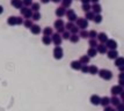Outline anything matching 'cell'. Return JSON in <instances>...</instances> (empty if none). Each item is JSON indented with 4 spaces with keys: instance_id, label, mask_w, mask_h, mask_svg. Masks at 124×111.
Instances as JSON below:
<instances>
[{
    "instance_id": "obj_1",
    "label": "cell",
    "mask_w": 124,
    "mask_h": 111,
    "mask_svg": "<svg viewBox=\"0 0 124 111\" xmlns=\"http://www.w3.org/2000/svg\"><path fill=\"white\" fill-rule=\"evenodd\" d=\"M99 76H100L101 79L106 80V81H109V80L113 79V72L107 68H102L99 71Z\"/></svg>"
},
{
    "instance_id": "obj_2",
    "label": "cell",
    "mask_w": 124,
    "mask_h": 111,
    "mask_svg": "<svg viewBox=\"0 0 124 111\" xmlns=\"http://www.w3.org/2000/svg\"><path fill=\"white\" fill-rule=\"evenodd\" d=\"M54 28H56L57 32L62 35V34L65 31V23H64V21H63L62 19H57V20L54 22Z\"/></svg>"
},
{
    "instance_id": "obj_3",
    "label": "cell",
    "mask_w": 124,
    "mask_h": 111,
    "mask_svg": "<svg viewBox=\"0 0 124 111\" xmlns=\"http://www.w3.org/2000/svg\"><path fill=\"white\" fill-rule=\"evenodd\" d=\"M52 54H54V58L56 60H60L64 56V50L62 46H54V51H52Z\"/></svg>"
},
{
    "instance_id": "obj_4",
    "label": "cell",
    "mask_w": 124,
    "mask_h": 111,
    "mask_svg": "<svg viewBox=\"0 0 124 111\" xmlns=\"http://www.w3.org/2000/svg\"><path fill=\"white\" fill-rule=\"evenodd\" d=\"M76 23H77V27L79 29H81V30H86V28H88V21L85 17H78Z\"/></svg>"
},
{
    "instance_id": "obj_5",
    "label": "cell",
    "mask_w": 124,
    "mask_h": 111,
    "mask_svg": "<svg viewBox=\"0 0 124 111\" xmlns=\"http://www.w3.org/2000/svg\"><path fill=\"white\" fill-rule=\"evenodd\" d=\"M20 12H21V15L23 16L26 20H28V19H31L32 14H34V12H32L30 8H28V7H22L21 9H20Z\"/></svg>"
},
{
    "instance_id": "obj_6",
    "label": "cell",
    "mask_w": 124,
    "mask_h": 111,
    "mask_svg": "<svg viewBox=\"0 0 124 111\" xmlns=\"http://www.w3.org/2000/svg\"><path fill=\"white\" fill-rule=\"evenodd\" d=\"M66 17H67V20H69V22H77V20H78V16H77L76 12L73 11V9H67L66 11Z\"/></svg>"
},
{
    "instance_id": "obj_7",
    "label": "cell",
    "mask_w": 124,
    "mask_h": 111,
    "mask_svg": "<svg viewBox=\"0 0 124 111\" xmlns=\"http://www.w3.org/2000/svg\"><path fill=\"white\" fill-rule=\"evenodd\" d=\"M51 39H52V43L54 44V46H60V44H62V42H63L62 35L58 34V32L54 34V35L51 36Z\"/></svg>"
},
{
    "instance_id": "obj_8",
    "label": "cell",
    "mask_w": 124,
    "mask_h": 111,
    "mask_svg": "<svg viewBox=\"0 0 124 111\" xmlns=\"http://www.w3.org/2000/svg\"><path fill=\"white\" fill-rule=\"evenodd\" d=\"M123 87H121L119 85H116V86H113L111 89H110V93L113 94V96H118L123 93Z\"/></svg>"
},
{
    "instance_id": "obj_9",
    "label": "cell",
    "mask_w": 124,
    "mask_h": 111,
    "mask_svg": "<svg viewBox=\"0 0 124 111\" xmlns=\"http://www.w3.org/2000/svg\"><path fill=\"white\" fill-rule=\"evenodd\" d=\"M96 39H99V42L101 43V44H106L109 38H108V35H107L106 32H99Z\"/></svg>"
},
{
    "instance_id": "obj_10",
    "label": "cell",
    "mask_w": 124,
    "mask_h": 111,
    "mask_svg": "<svg viewBox=\"0 0 124 111\" xmlns=\"http://www.w3.org/2000/svg\"><path fill=\"white\" fill-rule=\"evenodd\" d=\"M89 102L92 103L93 105H100V103H101V97L96 94H94V95L91 96V98H89Z\"/></svg>"
},
{
    "instance_id": "obj_11",
    "label": "cell",
    "mask_w": 124,
    "mask_h": 111,
    "mask_svg": "<svg viewBox=\"0 0 124 111\" xmlns=\"http://www.w3.org/2000/svg\"><path fill=\"white\" fill-rule=\"evenodd\" d=\"M106 46L108 48V50H117V42L115 39H108L106 43Z\"/></svg>"
},
{
    "instance_id": "obj_12",
    "label": "cell",
    "mask_w": 124,
    "mask_h": 111,
    "mask_svg": "<svg viewBox=\"0 0 124 111\" xmlns=\"http://www.w3.org/2000/svg\"><path fill=\"white\" fill-rule=\"evenodd\" d=\"M107 57H108V59L116 60V59L118 58V51H117V50H108Z\"/></svg>"
},
{
    "instance_id": "obj_13",
    "label": "cell",
    "mask_w": 124,
    "mask_h": 111,
    "mask_svg": "<svg viewBox=\"0 0 124 111\" xmlns=\"http://www.w3.org/2000/svg\"><path fill=\"white\" fill-rule=\"evenodd\" d=\"M70 66H71V68L74 69V71H80L81 67H82V64L79 60H73V61H71Z\"/></svg>"
},
{
    "instance_id": "obj_14",
    "label": "cell",
    "mask_w": 124,
    "mask_h": 111,
    "mask_svg": "<svg viewBox=\"0 0 124 111\" xmlns=\"http://www.w3.org/2000/svg\"><path fill=\"white\" fill-rule=\"evenodd\" d=\"M92 12L95 14V15H96V14H101V12H102V6L100 5V4H93Z\"/></svg>"
},
{
    "instance_id": "obj_15",
    "label": "cell",
    "mask_w": 124,
    "mask_h": 111,
    "mask_svg": "<svg viewBox=\"0 0 124 111\" xmlns=\"http://www.w3.org/2000/svg\"><path fill=\"white\" fill-rule=\"evenodd\" d=\"M66 8H64L63 6H60V7H58L57 9H56V15L58 16V17H63V16L66 15Z\"/></svg>"
},
{
    "instance_id": "obj_16",
    "label": "cell",
    "mask_w": 124,
    "mask_h": 111,
    "mask_svg": "<svg viewBox=\"0 0 124 111\" xmlns=\"http://www.w3.org/2000/svg\"><path fill=\"white\" fill-rule=\"evenodd\" d=\"M96 50H97V52L101 53V54H104V53L108 52V48L106 46V44H101V43L96 46Z\"/></svg>"
},
{
    "instance_id": "obj_17",
    "label": "cell",
    "mask_w": 124,
    "mask_h": 111,
    "mask_svg": "<svg viewBox=\"0 0 124 111\" xmlns=\"http://www.w3.org/2000/svg\"><path fill=\"white\" fill-rule=\"evenodd\" d=\"M11 5L13 7H15V8L21 9L22 7H23V1L22 0H11Z\"/></svg>"
},
{
    "instance_id": "obj_18",
    "label": "cell",
    "mask_w": 124,
    "mask_h": 111,
    "mask_svg": "<svg viewBox=\"0 0 124 111\" xmlns=\"http://www.w3.org/2000/svg\"><path fill=\"white\" fill-rule=\"evenodd\" d=\"M30 31H31L32 35H38V34L42 32V29H41V27L38 26V24H34V26L30 28Z\"/></svg>"
},
{
    "instance_id": "obj_19",
    "label": "cell",
    "mask_w": 124,
    "mask_h": 111,
    "mask_svg": "<svg viewBox=\"0 0 124 111\" xmlns=\"http://www.w3.org/2000/svg\"><path fill=\"white\" fill-rule=\"evenodd\" d=\"M97 54V50L96 48H89L87 50V56L89 57V58H94V57H96Z\"/></svg>"
},
{
    "instance_id": "obj_20",
    "label": "cell",
    "mask_w": 124,
    "mask_h": 111,
    "mask_svg": "<svg viewBox=\"0 0 124 111\" xmlns=\"http://www.w3.org/2000/svg\"><path fill=\"white\" fill-rule=\"evenodd\" d=\"M110 104V97L108 96H103L101 97V103H100V105H102L103 108H106V106H108Z\"/></svg>"
},
{
    "instance_id": "obj_21",
    "label": "cell",
    "mask_w": 124,
    "mask_h": 111,
    "mask_svg": "<svg viewBox=\"0 0 124 111\" xmlns=\"http://www.w3.org/2000/svg\"><path fill=\"white\" fill-rule=\"evenodd\" d=\"M42 32H43L44 36H52L54 35V30H52V28L51 27H45L43 30H42Z\"/></svg>"
},
{
    "instance_id": "obj_22",
    "label": "cell",
    "mask_w": 124,
    "mask_h": 111,
    "mask_svg": "<svg viewBox=\"0 0 124 111\" xmlns=\"http://www.w3.org/2000/svg\"><path fill=\"white\" fill-rule=\"evenodd\" d=\"M110 103H111V104L116 108V106H118L122 102H121V98H118L117 96H113V97L110 98Z\"/></svg>"
},
{
    "instance_id": "obj_23",
    "label": "cell",
    "mask_w": 124,
    "mask_h": 111,
    "mask_svg": "<svg viewBox=\"0 0 124 111\" xmlns=\"http://www.w3.org/2000/svg\"><path fill=\"white\" fill-rule=\"evenodd\" d=\"M89 60H91V58H89L87 54H84V56H81L80 58H79V61H80L82 65H88V64H89Z\"/></svg>"
},
{
    "instance_id": "obj_24",
    "label": "cell",
    "mask_w": 124,
    "mask_h": 111,
    "mask_svg": "<svg viewBox=\"0 0 124 111\" xmlns=\"http://www.w3.org/2000/svg\"><path fill=\"white\" fill-rule=\"evenodd\" d=\"M115 66L118 68V67H122L124 66V57H118V58L115 60Z\"/></svg>"
},
{
    "instance_id": "obj_25",
    "label": "cell",
    "mask_w": 124,
    "mask_h": 111,
    "mask_svg": "<svg viewBox=\"0 0 124 111\" xmlns=\"http://www.w3.org/2000/svg\"><path fill=\"white\" fill-rule=\"evenodd\" d=\"M99 71H100V69L97 68L96 65H91V66H89V72H88V73L92 74V75H95V74H99Z\"/></svg>"
},
{
    "instance_id": "obj_26",
    "label": "cell",
    "mask_w": 124,
    "mask_h": 111,
    "mask_svg": "<svg viewBox=\"0 0 124 111\" xmlns=\"http://www.w3.org/2000/svg\"><path fill=\"white\" fill-rule=\"evenodd\" d=\"M42 43H43L44 45H50L52 43V39H51L50 36H43L42 37Z\"/></svg>"
},
{
    "instance_id": "obj_27",
    "label": "cell",
    "mask_w": 124,
    "mask_h": 111,
    "mask_svg": "<svg viewBox=\"0 0 124 111\" xmlns=\"http://www.w3.org/2000/svg\"><path fill=\"white\" fill-rule=\"evenodd\" d=\"M39 8H41V4H38V2H32V5L30 6V9L34 13L35 12H39Z\"/></svg>"
},
{
    "instance_id": "obj_28",
    "label": "cell",
    "mask_w": 124,
    "mask_h": 111,
    "mask_svg": "<svg viewBox=\"0 0 124 111\" xmlns=\"http://www.w3.org/2000/svg\"><path fill=\"white\" fill-rule=\"evenodd\" d=\"M69 41H70L71 43H73V44H76V43H78L80 41V36H79V35H71Z\"/></svg>"
},
{
    "instance_id": "obj_29",
    "label": "cell",
    "mask_w": 124,
    "mask_h": 111,
    "mask_svg": "<svg viewBox=\"0 0 124 111\" xmlns=\"http://www.w3.org/2000/svg\"><path fill=\"white\" fill-rule=\"evenodd\" d=\"M81 9L85 12V13H88V12L92 11V6H91V4H82Z\"/></svg>"
},
{
    "instance_id": "obj_30",
    "label": "cell",
    "mask_w": 124,
    "mask_h": 111,
    "mask_svg": "<svg viewBox=\"0 0 124 111\" xmlns=\"http://www.w3.org/2000/svg\"><path fill=\"white\" fill-rule=\"evenodd\" d=\"M94 17H95V14H94L92 11L88 12V13H86V15H85V19H86L87 21H93V20H94Z\"/></svg>"
},
{
    "instance_id": "obj_31",
    "label": "cell",
    "mask_w": 124,
    "mask_h": 111,
    "mask_svg": "<svg viewBox=\"0 0 124 111\" xmlns=\"http://www.w3.org/2000/svg\"><path fill=\"white\" fill-rule=\"evenodd\" d=\"M7 23L9 26H16V16H9L7 19Z\"/></svg>"
},
{
    "instance_id": "obj_32",
    "label": "cell",
    "mask_w": 124,
    "mask_h": 111,
    "mask_svg": "<svg viewBox=\"0 0 124 111\" xmlns=\"http://www.w3.org/2000/svg\"><path fill=\"white\" fill-rule=\"evenodd\" d=\"M72 1L73 0H62V6L64 8H69L71 5H72Z\"/></svg>"
},
{
    "instance_id": "obj_33",
    "label": "cell",
    "mask_w": 124,
    "mask_h": 111,
    "mask_svg": "<svg viewBox=\"0 0 124 111\" xmlns=\"http://www.w3.org/2000/svg\"><path fill=\"white\" fill-rule=\"evenodd\" d=\"M41 17H42L41 13H39V12H35V13L32 14L31 20H32V21H38V20H41Z\"/></svg>"
},
{
    "instance_id": "obj_34",
    "label": "cell",
    "mask_w": 124,
    "mask_h": 111,
    "mask_svg": "<svg viewBox=\"0 0 124 111\" xmlns=\"http://www.w3.org/2000/svg\"><path fill=\"white\" fill-rule=\"evenodd\" d=\"M79 36H80V38H89V31L81 30V31L79 32Z\"/></svg>"
},
{
    "instance_id": "obj_35",
    "label": "cell",
    "mask_w": 124,
    "mask_h": 111,
    "mask_svg": "<svg viewBox=\"0 0 124 111\" xmlns=\"http://www.w3.org/2000/svg\"><path fill=\"white\" fill-rule=\"evenodd\" d=\"M88 45H89V48H96L99 43L96 39H88Z\"/></svg>"
},
{
    "instance_id": "obj_36",
    "label": "cell",
    "mask_w": 124,
    "mask_h": 111,
    "mask_svg": "<svg viewBox=\"0 0 124 111\" xmlns=\"http://www.w3.org/2000/svg\"><path fill=\"white\" fill-rule=\"evenodd\" d=\"M23 26L26 27V28H31L32 26H34V23H32L31 21V19H28V20H24V22H23Z\"/></svg>"
},
{
    "instance_id": "obj_37",
    "label": "cell",
    "mask_w": 124,
    "mask_h": 111,
    "mask_svg": "<svg viewBox=\"0 0 124 111\" xmlns=\"http://www.w3.org/2000/svg\"><path fill=\"white\" fill-rule=\"evenodd\" d=\"M102 19H103V17H102V15H101V14H96L93 21L95 22L96 24H99V23H101V22H102Z\"/></svg>"
},
{
    "instance_id": "obj_38",
    "label": "cell",
    "mask_w": 124,
    "mask_h": 111,
    "mask_svg": "<svg viewBox=\"0 0 124 111\" xmlns=\"http://www.w3.org/2000/svg\"><path fill=\"white\" fill-rule=\"evenodd\" d=\"M96 38H97L96 30H91L89 31V39H96Z\"/></svg>"
},
{
    "instance_id": "obj_39",
    "label": "cell",
    "mask_w": 124,
    "mask_h": 111,
    "mask_svg": "<svg viewBox=\"0 0 124 111\" xmlns=\"http://www.w3.org/2000/svg\"><path fill=\"white\" fill-rule=\"evenodd\" d=\"M70 37H71V32L67 31V30H65V31L62 34V38H63V39H70Z\"/></svg>"
},
{
    "instance_id": "obj_40",
    "label": "cell",
    "mask_w": 124,
    "mask_h": 111,
    "mask_svg": "<svg viewBox=\"0 0 124 111\" xmlns=\"http://www.w3.org/2000/svg\"><path fill=\"white\" fill-rule=\"evenodd\" d=\"M74 26H76V24H74L73 22H67V23L65 24V30L70 31V30H71V29H72V28H73Z\"/></svg>"
},
{
    "instance_id": "obj_41",
    "label": "cell",
    "mask_w": 124,
    "mask_h": 111,
    "mask_svg": "<svg viewBox=\"0 0 124 111\" xmlns=\"http://www.w3.org/2000/svg\"><path fill=\"white\" fill-rule=\"evenodd\" d=\"M70 32H71V35H78V32H79V28L77 27V24L72 29L70 30Z\"/></svg>"
},
{
    "instance_id": "obj_42",
    "label": "cell",
    "mask_w": 124,
    "mask_h": 111,
    "mask_svg": "<svg viewBox=\"0 0 124 111\" xmlns=\"http://www.w3.org/2000/svg\"><path fill=\"white\" fill-rule=\"evenodd\" d=\"M81 72H82V73H88V72H89V66H88V65H82V67H81V69H80Z\"/></svg>"
},
{
    "instance_id": "obj_43",
    "label": "cell",
    "mask_w": 124,
    "mask_h": 111,
    "mask_svg": "<svg viewBox=\"0 0 124 111\" xmlns=\"http://www.w3.org/2000/svg\"><path fill=\"white\" fill-rule=\"evenodd\" d=\"M23 19L21 16H16V26H20V24H23Z\"/></svg>"
},
{
    "instance_id": "obj_44",
    "label": "cell",
    "mask_w": 124,
    "mask_h": 111,
    "mask_svg": "<svg viewBox=\"0 0 124 111\" xmlns=\"http://www.w3.org/2000/svg\"><path fill=\"white\" fill-rule=\"evenodd\" d=\"M23 1V5L24 7H28V6H31L32 5V0H22Z\"/></svg>"
},
{
    "instance_id": "obj_45",
    "label": "cell",
    "mask_w": 124,
    "mask_h": 111,
    "mask_svg": "<svg viewBox=\"0 0 124 111\" xmlns=\"http://www.w3.org/2000/svg\"><path fill=\"white\" fill-rule=\"evenodd\" d=\"M116 111H124V103H121L118 106H116Z\"/></svg>"
},
{
    "instance_id": "obj_46",
    "label": "cell",
    "mask_w": 124,
    "mask_h": 111,
    "mask_svg": "<svg viewBox=\"0 0 124 111\" xmlns=\"http://www.w3.org/2000/svg\"><path fill=\"white\" fill-rule=\"evenodd\" d=\"M103 111H116V109H114L113 106H106V108H104V110Z\"/></svg>"
},
{
    "instance_id": "obj_47",
    "label": "cell",
    "mask_w": 124,
    "mask_h": 111,
    "mask_svg": "<svg viewBox=\"0 0 124 111\" xmlns=\"http://www.w3.org/2000/svg\"><path fill=\"white\" fill-rule=\"evenodd\" d=\"M118 85L121 86V87H124V80H119L118 79Z\"/></svg>"
},
{
    "instance_id": "obj_48",
    "label": "cell",
    "mask_w": 124,
    "mask_h": 111,
    "mask_svg": "<svg viewBox=\"0 0 124 111\" xmlns=\"http://www.w3.org/2000/svg\"><path fill=\"white\" fill-rule=\"evenodd\" d=\"M118 79L119 80H124V73H119L118 74Z\"/></svg>"
},
{
    "instance_id": "obj_49",
    "label": "cell",
    "mask_w": 124,
    "mask_h": 111,
    "mask_svg": "<svg viewBox=\"0 0 124 111\" xmlns=\"http://www.w3.org/2000/svg\"><path fill=\"white\" fill-rule=\"evenodd\" d=\"M121 102H122V103H124V91L121 94Z\"/></svg>"
},
{
    "instance_id": "obj_50",
    "label": "cell",
    "mask_w": 124,
    "mask_h": 111,
    "mask_svg": "<svg viewBox=\"0 0 124 111\" xmlns=\"http://www.w3.org/2000/svg\"><path fill=\"white\" fill-rule=\"evenodd\" d=\"M118 71H119V73H124V66H122V67H118Z\"/></svg>"
},
{
    "instance_id": "obj_51",
    "label": "cell",
    "mask_w": 124,
    "mask_h": 111,
    "mask_svg": "<svg viewBox=\"0 0 124 111\" xmlns=\"http://www.w3.org/2000/svg\"><path fill=\"white\" fill-rule=\"evenodd\" d=\"M80 1L82 4H89V2H91V0H80Z\"/></svg>"
},
{
    "instance_id": "obj_52",
    "label": "cell",
    "mask_w": 124,
    "mask_h": 111,
    "mask_svg": "<svg viewBox=\"0 0 124 111\" xmlns=\"http://www.w3.org/2000/svg\"><path fill=\"white\" fill-rule=\"evenodd\" d=\"M51 0H41V2L42 4H48V2H50Z\"/></svg>"
},
{
    "instance_id": "obj_53",
    "label": "cell",
    "mask_w": 124,
    "mask_h": 111,
    "mask_svg": "<svg viewBox=\"0 0 124 111\" xmlns=\"http://www.w3.org/2000/svg\"><path fill=\"white\" fill-rule=\"evenodd\" d=\"M52 2H54V4H58V2H62V0H51Z\"/></svg>"
},
{
    "instance_id": "obj_54",
    "label": "cell",
    "mask_w": 124,
    "mask_h": 111,
    "mask_svg": "<svg viewBox=\"0 0 124 111\" xmlns=\"http://www.w3.org/2000/svg\"><path fill=\"white\" fill-rule=\"evenodd\" d=\"M91 2H93V4H99V0H91Z\"/></svg>"
},
{
    "instance_id": "obj_55",
    "label": "cell",
    "mask_w": 124,
    "mask_h": 111,
    "mask_svg": "<svg viewBox=\"0 0 124 111\" xmlns=\"http://www.w3.org/2000/svg\"><path fill=\"white\" fill-rule=\"evenodd\" d=\"M2 12H4V8H2V6H0V14H1Z\"/></svg>"
}]
</instances>
